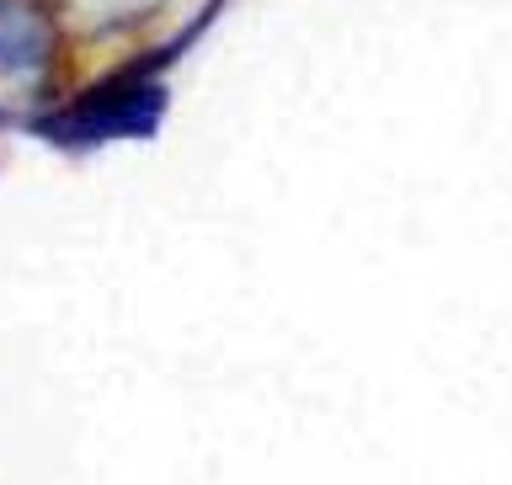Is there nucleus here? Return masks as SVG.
Masks as SVG:
<instances>
[{
    "label": "nucleus",
    "mask_w": 512,
    "mask_h": 485,
    "mask_svg": "<svg viewBox=\"0 0 512 485\" xmlns=\"http://www.w3.org/2000/svg\"><path fill=\"white\" fill-rule=\"evenodd\" d=\"M219 6L224 0H208V11L198 16V22H187L176 43L155 48V54H144L134 64H123L118 75L96 80V86L86 96H75V102L27 118V128L38 139L59 144V150H96V144H118V139H155L160 118H166V107H171V91H166V80H160V70L182 59V48L214 22Z\"/></svg>",
    "instance_id": "obj_1"
},
{
    "label": "nucleus",
    "mask_w": 512,
    "mask_h": 485,
    "mask_svg": "<svg viewBox=\"0 0 512 485\" xmlns=\"http://www.w3.org/2000/svg\"><path fill=\"white\" fill-rule=\"evenodd\" d=\"M64 59L48 0H0V128L22 123V107L48 96Z\"/></svg>",
    "instance_id": "obj_2"
},
{
    "label": "nucleus",
    "mask_w": 512,
    "mask_h": 485,
    "mask_svg": "<svg viewBox=\"0 0 512 485\" xmlns=\"http://www.w3.org/2000/svg\"><path fill=\"white\" fill-rule=\"evenodd\" d=\"M80 27L86 32H123V27H139L166 6V0H70Z\"/></svg>",
    "instance_id": "obj_3"
}]
</instances>
